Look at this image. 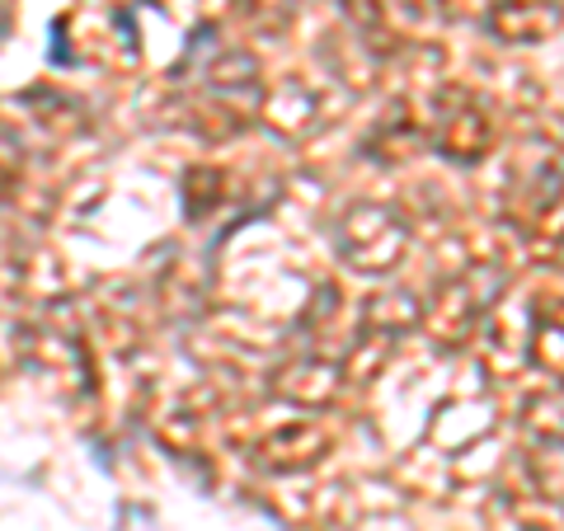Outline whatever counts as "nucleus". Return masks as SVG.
I'll use <instances>...</instances> for the list:
<instances>
[{
    "instance_id": "nucleus-17",
    "label": "nucleus",
    "mask_w": 564,
    "mask_h": 531,
    "mask_svg": "<svg viewBox=\"0 0 564 531\" xmlns=\"http://www.w3.org/2000/svg\"><path fill=\"white\" fill-rule=\"evenodd\" d=\"M339 6H344V0H339Z\"/></svg>"
},
{
    "instance_id": "nucleus-10",
    "label": "nucleus",
    "mask_w": 564,
    "mask_h": 531,
    "mask_svg": "<svg viewBox=\"0 0 564 531\" xmlns=\"http://www.w3.org/2000/svg\"><path fill=\"white\" fill-rule=\"evenodd\" d=\"M429 141H433L429 113H414V104L400 99L377 118V128L367 132V155H372V161H410Z\"/></svg>"
},
{
    "instance_id": "nucleus-13",
    "label": "nucleus",
    "mask_w": 564,
    "mask_h": 531,
    "mask_svg": "<svg viewBox=\"0 0 564 531\" xmlns=\"http://www.w3.org/2000/svg\"><path fill=\"white\" fill-rule=\"evenodd\" d=\"M522 433L536 447H564V381H551L522 404Z\"/></svg>"
},
{
    "instance_id": "nucleus-2",
    "label": "nucleus",
    "mask_w": 564,
    "mask_h": 531,
    "mask_svg": "<svg viewBox=\"0 0 564 531\" xmlns=\"http://www.w3.org/2000/svg\"><path fill=\"white\" fill-rule=\"evenodd\" d=\"M503 278L489 263H466L462 273H447L423 301V329L437 348H466L480 325L489 321L494 301H499Z\"/></svg>"
},
{
    "instance_id": "nucleus-12",
    "label": "nucleus",
    "mask_w": 564,
    "mask_h": 531,
    "mask_svg": "<svg viewBox=\"0 0 564 531\" xmlns=\"http://www.w3.org/2000/svg\"><path fill=\"white\" fill-rule=\"evenodd\" d=\"M532 362L551 381H564V296L532 306Z\"/></svg>"
},
{
    "instance_id": "nucleus-3",
    "label": "nucleus",
    "mask_w": 564,
    "mask_h": 531,
    "mask_svg": "<svg viewBox=\"0 0 564 531\" xmlns=\"http://www.w3.org/2000/svg\"><path fill=\"white\" fill-rule=\"evenodd\" d=\"M429 132L437 155L452 165H480L499 141V122H494V104L470 90V85H437L429 99Z\"/></svg>"
},
{
    "instance_id": "nucleus-16",
    "label": "nucleus",
    "mask_w": 564,
    "mask_h": 531,
    "mask_svg": "<svg viewBox=\"0 0 564 531\" xmlns=\"http://www.w3.org/2000/svg\"><path fill=\"white\" fill-rule=\"evenodd\" d=\"M560 508H564V475H560Z\"/></svg>"
},
{
    "instance_id": "nucleus-4",
    "label": "nucleus",
    "mask_w": 564,
    "mask_h": 531,
    "mask_svg": "<svg viewBox=\"0 0 564 531\" xmlns=\"http://www.w3.org/2000/svg\"><path fill=\"white\" fill-rule=\"evenodd\" d=\"M433 10L508 47H532L564 29V0H433Z\"/></svg>"
},
{
    "instance_id": "nucleus-8",
    "label": "nucleus",
    "mask_w": 564,
    "mask_h": 531,
    "mask_svg": "<svg viewBox=\"0 0 564 531\" xmlns=\"http://www.w3.org/2000/svg\"><path fill=\"white\" fill-rule=\"evenodd\" d=\"M325 118V99L311 90L302 76H282L278 85L263 90V104H259V122L269 128L273 137L282 141H302L321 128Z\"/></svg>"
},
{
    "instance_id": "nucleus-6",
    "label": "nucleus",
    "mask_w": 564,
    "mask_h": 531,
    "mask_svg": "<svg viewBox=\"0 0 564 531\" xmlns=\"http://www.w3.org/2000/svg\"><path fill=\"white\" fill-rule=\"evenodd\" d=\"M263 90H269V85L259 80V62L250 52H221V57L207 66L203 99L193 104V113H203L198 128L207 137H226V132L245 128V122L259 113Z\"/></svg>"
},
{
    "instance_id": "nucleus-7",
    "label": "nucleus",
    "mask_w": 564,
    "mask_h": 531,
    "mask_svg": "<svg viewBox=\"0 0 564 531\" xmlns=\"http://www.w3.org/2000/svg\"><path fill=\"white\" fill-rule=\"evenodd\" d=\"M329 456V429L321 419H288L282 429H269L245 447V462L263 475H302Z\"/></svg>"
},
{
    "instance_id": "nucleus-11",
    "label": "nucleus",
    "mask_w": 564,
    "mask_h": 531,
    "mask_svg": "<svg viewBox=\"0 0 564 531\" xmlns=\"http://www.w3.org/2000/svg\"><path fill=\"white\" fill-rule=\"evenodd\" d=\"M423 325V301L404 288H381L362 301L358 311V329H372L381 339H404V334H414Z\"/></svg>"
},
{
    "instance_id": "nucleus-14",
    "label": "nucleus",
    "mask_w": 564,
    "mask_h": 531,
    "mask_svg": "<svg viewBox=\"0 0 564 531\" xmlns=\"http://www.w3.org/2000/svg\"><path fill=\"white\" fill-rule=\"evenodd\" d=\"M236 14L254 33H282L296 14V0H236Z\"/></svg>"
},
{
    "instance_id": "nucleus-1",
    "label": "nucleus",
    "mask_w": 564,
    "mask_h": 531,
    "mask_svg": "<svg viewBox=\"0 0 564 531\" xmlns=\"http://www.w3.org/2000/svg\"><path fill=\"white\" fill-rule=\"evenodd\" d=\"M410 240L414 226L391 203H348L334 217V254L362 278H381L400 269L404 254H410Z\"/></svg>"
},
{
    "instance_id": "nucleus-9",
    "label": "nucleus",
    "mask_w": 564,
    "mask_h": 531,
    "mask_svg": "<svg viewBox=\"0 0 564 531\" xmlns=\"http://www.w3.org/2000/svg\"><path fill=\"white\" fill-rule=\"evenodd\" d=\"M344 362L321 358V353H302V358L282 362L273 371V395H282L296 410H325L334 404V395L344 391Z\"/></svg>"
},
{
    "instance_id": "nucleus-5",
    "label": "nucleus",
    "mask_w": 564,
    "mask_h": 531,
    "mask_svg": "<svg viewBox=\"0 0 564 531\" xmlns=\"http://www.w3.org/2000/svg\"><path fill=\"white\" fill-rule=\"evenodd\" d=\"M503 212H508V226L532 240L536 250H560L564 245V161L560 155H545V161L513 174Z\"/></svg>"
},
{
    "instance_id": "nucleus-15",
    "label": "nucleus",
    "mask_w": 564,
    "mask_h": 531,
    "mask_svg": "<svg viewBox=\"0 0 564 531\" xmlns=\"http://www.w3.org/2000/svg\"><path fill=\"white\" fill-rule=\"evenodd\" d=\"M221 184H226V174L221 170H188V180H184V203H188V217H203V212H212L221 203Z\"/></svg>"
}]
</instances>
